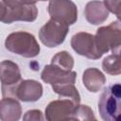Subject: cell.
Instances as JSON below:
<instances>
[{"mask_svg": "<svg viewBox=\"0 0 121 121\" xmlns=\"http://www.w3.org/2000/svg\"><path fill=\"white\" fill-rule=\"evenodd\" d=\"M41 78L45 83L51 84L53 91L60 97L69 98L76 104L79 105L80 95L75 87L77 73L67 71L58 67L55 64H47L44 66L41 74Z\"/></svg>", "mask_w": 121, "mask_h": 121, "instance_id": "1", "label": "cell"}, {"mask_svg": "<svg viewBox=\"0 0 121 121\" xmlns=\"http://www.w3.org/2000/svg\"><path fill=\"white\" fill-rule=\"evenodd\" d=\"M100 116L106 121H121V83L105 88L98 100Z\"/></svg>", "mask_w": 121, "mask_h": 121, "instance_id": "2", "label": "cell"}, {"mask_svg": "<svg viewBox=\"0 0 121 121\" xmlns=\"http://www.w3.org/2000/svg\"><path fill=\"white\" fill-rule=\"evenodd\" d=\"M5 46L9 52L25 58H34L40 53V45L36 38L26 31L10 33L6 38Z\"/></svg>", "mask_w": 121, "mask_h": 121, "instance_id": "3", "label": "cell"}, {"mask_svg": "<svg viewBox=\"0 0 121 121\" xmlns=\"http://www.w3.org/2000/svg\"><path fill=\"white\" fill-rule=\"evenodd\" d=\"M95 39L102 54L111 51L113 55L121 57V23L114 21L109 26L99 27L96 30Z\"/></svg>", "mask_w": 121, "mask_h": 121, "instance_id": "4", "label": "cell"}, {"mask_svg": "<svg viewBox=\"0 0 121 121\" xmlns=\"http://www.w3.org/2000/svg\"><path fill=\"white\" fill-rule=\"evenodd\" d=\"M69 32V26L63 22L50 18L39 31L41 42L47 47H56L63 43Z\"/></svg>", "mask_w": 121, "mask_h": 121, "instance_id": "5", "label": "cell"}, {"mask_svg": "<svg viewBox=\"0 0 121 121\" xmlns=\"http://www.w3.org/2000/svg\"><path fill=\"white\" fill-rule=\"evenodd\" d=\"M71 46L76 53L88 59L97 60L103 55L97 47L95 36L87 32H78L73 35Z\"/></svg>", "mask_w": 121, "mask_h": 121, "instance_id": "6", "label": "cell"}, {"mask_svg": "<svg viewBox=\"0 0 121 121\" xmlns=\"http://www.w3.org/2000/svg\"><path fill=\"white\" fill-rule=\"evenodd\" d=\"M1 9V21L5 24H10L16 21L33 22L38 16V9L35 4L24 5L14 8H9L2 2Z\"/></svg>", "mask_w": 121, "mask_h": 121, "instance_id": "7", "label": "cell"}, {"mask_svg": "<svg viewBox=\"0 0 121 121\" xmlns=\"http://www.w3.org/2000/svg\"><path fill=\"white\" fill-rule=\"evenodd\" d=\"M77 105L69 98L60 97V99L51 101L45 109V119L48 121L74 120V114Z\"/></svg>", "mask_w": 121, "mask_h": 121, "instance_id": "8", "label": "cell"}, {"mask_svg": "<svg viewBox=\"0 0 121 121\" xmlns=\"http://www.w3.org/2000/svg\"><path fill=\"white\" fill-rule=\"evenodd\" d=\"M48 13L50 18L63 22L68 26L76 23L78 19V8L71 0H50Z\"/></svg>", "mask_w": 121, "mask_h": 121, "instance_id": "9", "label": "cell"}, {"mask_svg": "<svg viewBox=\"0 0 121 121\" xmlns=\"http://www.w3.org/2000/svg\"><path fill=\"white\" fill-rule=\"evenodd\" d=\"M13 95L24 102H34L39 100L43 95L42 84L34 79L22 80L13 89Z\"/></svg>", "mask_w": 121, "mask_h": 121, "instance_id": "10", "label": "cell"}, {"mask_svg": "<svg viewBox=\"0 0 121 121\" xmlns=\"http://www.w3.org/2000/svg\"><path fill=\"white\" fill-rule=\"evenodd\" d=\"M21 80V72L19 66L9 60L1 62V82L3 95L8 91H13L14 86H17Z\"/></svg>", "mask_w": 121, "mask_h": 121, "instance_id": "11", "label": "cell"}, {"mask_svg": "<svg viewBox=\"0 0 121 121\" xmlns=\"http://www.w3.org/2000/svg\"><path fill=\"white\" fill-rule=\"evenodd\" d=\"M84 15L90 24L99 25L107 20L109 16V9L106 8L104 2L94 0L86 4L84 9Z\"/></svg>", "mask_w": 121, "mask_h": 121, "instance_id": "12", "label": "cell"}, {"mask_svg": "<svg viewBox=\"0 0 121 121\" xmlns=\"http://www.w3.org/2000/svg\"><path fill=\"white\" fill-rule=\"evenodd\" d=\"M22 114V107L18 100L3 96L0 104V119L2 121H17Z\"/></svg>", "mask_w": 121, "mask_h": 121, "instance_id": "13", "label": "cell"}, {"mask_svg": "<svg viewBox=\"0 0 121 121\" xmlns=\"http://www.w3.org/2000/svg\"><path fill=\"white\" fill-rule=\"evenodd\" d=\"M82 81L87 90L92 93H96L102 89L106 83L104 74L96 68H87L82 76Z\"/></svg>", "mask_w": 121, "mask_h": 121, "instance_id": "14", "label": "cell"}, {"mask_svg": "<svg viewBox=\"0 0 121 121\" xmlns=\"http://www.w3.org/2000/svg\"><path fill=\"white\" fill-rule=\"evenodd\" d=\"M103 70L110 75L117 76L121 74V57L117 55H109L102 61Z\"/></svg>", "mask_w": 121, "mask_h": 121, "instance_id": "15", "label": "cell"}, {"mask_svg": "<svg viewBox=\"0 0 121 121\" xmlns=\"http://www.w3.org/2000/svg\"><path fill=\"white\" fill-rule=\"evenodd\" d=\"M51 63L57 65L61 69L71 71L72 68L74 67V59L68 52L60 51L52 58Z\"/></svg>", "mask_w": 121, "mask_h": 121, "instance_id": "16", "label": "cell"}, {"mask_svg": "<svg viewBox=\"0 0 121 121\" xmlns=\"http://www.w3.org/2000/svg\"><path fill=\"white\" fill-rule=\"evenodd\" d=\"M74 120H95V117L90 107L79 104L76 109Z\"/></svg>", "mask_w": 121, "mask_h": 121, "instance_id": "17", "label": "cell"}, {"mask_svg": "<svg viewBox=\"0 0 121 121\" xmlns=\"http://www.w3.org/2000/svg\"><path fill=\"white\" fill-rule=\"evenodd\" d=\"M103 2L109 11L112 12L121 23V0H104Z\"/></svg>", "mask_w": 121, "mask_h": 121, "instance_id": "18", "label": "cell"}, {"mask_svg": "<svg viewBox=\"0 0 121 121\" xmlns=\"http://www.w3.org/2000/svg\"><path fill=\"white\" fill-rule=\"evenodd\" d=\"M37 0H1V2L6 5L9 8H14L24 5H29V4H35Z\"/></svg>", "mask_w": 121, "mask_h": 121, "instance_id": "19", "label": "cell"}, {"mask_svg": "<svg viewBox=\"0 0 121 121\" xmlns=\"http://www.w3.org/2000/svg\"><path fill=\"white\" fill-rule=\"evenodd\" d=\"M23 118H24V120H43V113L40 110L27 111Z\"/></svg>", "mask_w": 121, "mask_h": 121, "instance_id": "20", "label": "cell"}, {"mask_svg": "<svg viewBox=\"0 0 121 121\" xmlns=\"http://www.w3.org/2000/svg\"><path fill=\"white\" fill-rule=\"evenodd\" d=\"M38 1V0H37ZM39 1H47V0H39Z\"/></svg>", "mask_w": 121, "mask_h": 121, "instance_id": "21", "label": "cell"}]
</instances>
